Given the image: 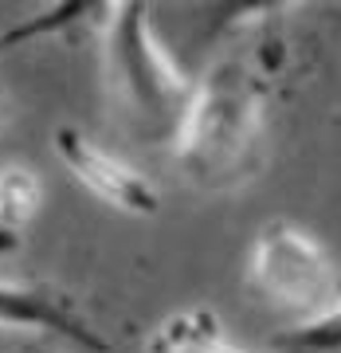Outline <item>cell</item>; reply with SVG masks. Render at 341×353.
I'll return each instance as SVG.
<instances>
[{"label":"cell","instance_id":"cell-1","mask_svg":"<svg viewBox=\"0 0 341 353\" xmlns=\"http://www.w3.org/2000/svg\"><path fill=\"white\" fill-rule=\"evenodd\" d=\"M263 138V79L243 59H220L196 83L173 134L180 169L200 189H227L255 169Z\"/></svg>","mask_w":341,"mask_h":353},{"label":"cell","instance_id":"cell-2","mask_svg":"<svg viewBox=\"0 0 341 353\" xmlns=\"http://www.w3.org/2000/svg\"><path fill=\"white\" fill-rule=\"evenodd\" d=\"M102 32H106L102 43H106L110 87L122 99V106L141 122V130L177 134L196 87L177 67V59L161 48V39L153 36L149 8L138 0L114 4Z\"/></svg>","mask_w":341,"mask_h":353},{"label":"cell","instance_id":"cell-3","mask_svg":"<svg viewBox=\"0 0 341 353\" xmlns=\"http://www.w3.org/2000/svg\"><path fill=\"white\" fill-rule=\"evenodd\" d=\"M255 290L278 306L294 310H326L338 299V275L326 248L291 220H271L255 236L251 248Z\"/></svg>","mask_w":341,"mask_h":353},{"label":"cell","instance_id":"cell-4","mask_svg":"<svg viewBox=\"0 0 341 353\" xmlns=\"http://www.w3.org/2000/svg\"><path fill=\"white\" fill-rule=\"evenodd\" d=\"M55 150L63 157L67 173L75 176L87 192H94L102 204H110L126 216H153L157 212V189L141 173H134L126 161H118L114 153H106L102 145L83 134L75 126H59L55 130Z\"/></svg>","mask_w":341,"mask_h":353},{"label":"cell","instance_id":"cell-5","mask_svg":"<svg viewBox=\"0 0 341 353\" xmlns=\"http://www.w3.org/2000/svg\"><path fill=\"white\" fill-rule=\"evenodd\" d=\"M0 326L8 330H43L55 338H67L71 345H83L87 353H106L110 345L90 330V322L79 314V306L51 287L39 283H0Z\"/></svg>","mask_w":341,"mask_h":353},{"label":"cell","instance_id":"cell-6","mask_svg":"<svg viewBox=\"0 0 341 353\" xmlns=\"http://www.w3.org/2000/svg\"><path fill=\"white\" fill-rule=\"evenodd\" d=\"M114 12V4H87V0H71V4H55V8H43L39 16H28L24 24L8 28L0 36V48H16V43H32V39H48L51 32H63L71 24H83V20H106Z\"/></svg>","mask_w":341,"mask_h":353},{"label":"cell","instance_id":"cell-7","mask_svg":"<svg viewBox=\"0 0 341 353\" xmlns=\"http://www.w3.org/2000/svg\"><path fill=\"white\" fill-rule=\"evenodd\" d=\"M43 201V181L36 176V169L28 165H8L0 169V224L4 228H20L39 212Z\"/></svg>","mask_w":341,"mask_h":353},{"label":"cell","instance_id":"cell-8","mask_svg":"<svg viewBox=\"0 0 341 353\" xmlns=\"http://www.w3.org/2000/svg\"><path fill=\"white\" fill-rule=\"evenodd\" d=\"M275 353H341V294L306 326L282 334L275 341Z\"/></svg>","mask_w":341,"mask_h":353},{"label":"cell","instance_id":"cell-9","mask_svg":"<svg viewBox=\"0 0 341 353\" xmlns=\"http://www.w3.org/2000/svg\"><path fill=\"white\" fill-rule=\"evenodd\" d=\"M0 130H4V99H0Z\"/></svg>","mask_w":341,"mask_h":353}]
</instances>
